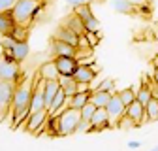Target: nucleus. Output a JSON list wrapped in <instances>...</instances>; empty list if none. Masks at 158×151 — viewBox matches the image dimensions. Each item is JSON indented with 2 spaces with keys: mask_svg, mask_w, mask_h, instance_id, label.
Returning a JSON list of instances; mask_svg holds the SVG:
<instances>
[{
  "mask_svg": "<svg viewBox=\"0 0 158 151\" xmlns=\"http://www.w3.org/2000/svg\"><path fill=\"white\" fill-rule=\"evenodd\" d=\"M36 78H38V72L28 74V76L19 80L17 85H15L13 100H11V115H13L15 121L11 123V128H17L19 123H21L25 117H28V106H30V100H32Z\"/></svg>",
  "mask_w": 158,
  "mask_h": 151,
  "instance_id": "f257e3e1",
  "label": "nucleus"
},
{
  "mask_svg": "<svg viewBox=\"0 0 158 151\" xmlns=\"http://www.w3.org/2000/svg\"><path fill=\"white\" fill-rule=\"evenodd\" d=\"M42 8V0H17L11 13L19 27H30L36 13Z\"/></svg>",
  "mask_w": 158,
  "mask_h": 151,
  "instance_id": "f03ea898",
  "label": "nucleus"
},
{
  "mask_svg": "<svg viewBox=\"0 0 158 151\" xmlns=\"http://www.w3.org/2000/svg\"><path fill=\"white\" fill-rule=\"evenodd\" d=\"M58 117V136H70L75 134V128L81 121V111L75 108H66Z\"/></svg>",
  "mask_w": 158,
  "mask_h": 151,
  "instance_id": "7ed1b4c3",
  "label": "nucleus"
},
{
  "mask_svg": "<svg viewBox=\"0 0 158 151\" xmlns=\"http://www.w3.org/2000/svg\"><path fill=\"white\" fill-rule=\"evenodd\" d=\"M17 83L0 80V121H4L11 113V100H13V91Z\"/></svg>",
  "mask_w": 158,
  "mask_h": 151,
  "instance_id": "20e7f679",
  "label": "nucleus"
},
{
  "mask_svg": "<svg viewBox=\"0 0 158 151\" xmlns=\"http://www.w3.org/2000/svg\"><path fill=\"white\" fill-rule=\"evenodd\" d=\"M0 80H6L11 83H17L21 80V68H19V63L15 59H10V57H0Z\"/></svg>",
  "mask_w": 158,
  "mask_h": 151,
  "instance_id": "39448f33",
  "label": "nucleus"
},
{
  "mask_svg": "<svg viewBox=\"0 0 158 151\" xmlns=\"http://www.w3.org/2000/svg\"><path fill=\"white\" fill-rule=\"evenodd\" d=\"M106 110H107V115H109V127H111V128H117L118 119H121L124 113H126V104L121 100L118 93H115L113 97H111V100L107 102Z\"/></svg>",
  "mask_w": 158,
  "mask_h": 151,
  "instance_id": "423d86ee",
  "label": "nucleus"
},
{
  "mask_svg": "<svg viewBox=\"0 0 158 151\" xmlns=\"http://www.w3.org/2000/svg\"><path fill=\"white\" fill-rule=\"evenodd\" d=\"M49 123V110L44 108V110H38L34 113H30V115L27 117V130L28 132H40L44 130V127Z\"/></svg>",
  "mask_w": 158,
  "mask_h": 151,
  "instance_id": "0eeeda50",
  "label": "nucleus"
},
{
  "mask_svg": "<svg viewBox=\"0 0 158 151\" xmlns=\"http://www.w3.org/2000/svg\"><path fill=\"white\" fill-rule=\"evenodd\" d=\"M73 11L79 15V19L83 21V25H85L87 30H100V21H98L96 15L92 13L90 4H81V6L73 8Z\"/></svg>",
  "mask_w": 158,
  "mask_h": 151,
  "instance_id": "6e6552de",
  "label": "nucleus"
},
{
  "mask_svg": "<svg viewBox=\"0 0 158 151\" xmlns=\"http://www.w3.org/2000/svg\"><path fill=\"white\" fill-rule=\"evenodd\" d=\"M75 45L68 44V42H62V40H56V38H51V45H49V51H51V57H75Z\"/></svg>",
  "mask_w": 158,
  "mask_h": 151,
  "instance_id": "1a4fd4ad",
  "label": "nucleus"
},
{
  "mask_svg": "<svg viewBox=\"0 0 158 151\" xmlns=\"http://www.w3.org/2000/svg\"><path fill=\"white\" fill-rule=\"evenodd\" d=\"M28 53H30V45H28L27 40H25V42H17L11 49H2V55H4V57L15 59L17 63H23L27 57H28Z\"/></svg>",
  "mask_w": 158,
  "mask_h": 151,
  "instance_id": "9d476101",
  "label": "nucleus"
},
{
  "mask_svg": "<svg viewBox=\"0 0 158 151\" xmlns=\"http://www.w3.org/2000/svg\"><path fill=\"white\" fill-rule=\"evenodd\" d=\"M98 74V68L94 64H79L73 72V80L75 81H83V83H92Z\"/></svg>",
  "mask_w": 158,
  "mask_h": 151,
  "instance_id": "9b49d317",
  "label": "nucleus"
},
{
  "mask_svg": "<svg viewBox=\"0 0 158 151\" xmlns=\"http://www.w3.org/2000/svg\"><path fill=\"white\" fill-rule=\"evenodd\" d=\"M51 38H56V40H62V42H68L72 45L77 47V42H79V34H75L72 28H68L66 25H58L55 30H53V36Z\"/></svg>",
  "mask_w": 158,
  "mask_h": 151,
  "instance_id": "f8f14e48",
  "label": "nucleus"
},
{
  "mask_svg": "<svg viewBox=\"0 0 158 151\" xmlns=\"http://www.w3.org/2000/svg\"><path fill=\"white\" fill-rule=\"evenodd\" d=\"M126 115H130L135 123H137V127L139 125H143V123H147V115H145V106L139 102V100H134L132 104H128L126 106Z\"/></svg>",
  "mask_w": 158,
  "mask_h": 151,
  "instance_id": "ddd939ff",
  "label": "nucleus"
},
{
  "mask_svg": "<svg viewBox=\"0 0 158 151\" xmlns=\"http://www.w3.org/2000/svg\"><path fill=\"white\" fill-rule=\"evenodd\" d=\"M55 63H56V66H58V72H60V74H66V76H73L75 68L79 66V63H77L75 57H66V55L55 57Z\"/></svg>",
  "mask_w": 158,
  "mask_h": 151,
  "instance_id": "4468645a",
  "label": "nucleus"
},
{
  "mask_svg": "<svg viewBox=\"0 0 158 151\" xmlns=\"http://www.w3.org/2000/svg\"><path fill=\"white\" fill-rule=\"evenodd\" d=\"M92 128L94 130H104V128H111L109 127V115H107V110L106 108H96L94 115L90 117Z\"/></svg>",
  "mask_w": 158,
  "mask_h": 151,
  "instance_id": "2eb2a0df",
  "label": "nucleus"
},
{
  "mask_svg": "<svg viewBox=\"0 0 158 151\" xmlns=\"http://www.w3.org/2000/svg\"><path fill=\"white\" fill-rule=\"evenodd\" d=\"M40 76H42L44 80H53V81H58V78H60V72H58V66H56V63H55V59H51V61H47V63H44L42 66H40Z\"/></svg>",
  "mask_w": 158,
  "mask_h": 151,
  "instance_id": "dca6fc26",
  "label": "nucleus"
},
{
  "mask_svg": "<svg viewBox=\"0 0 158 151\" xmlns=\"http://www.w3.org/2000/svg\"><path fill=\"white\" fill-rule=\"evenodd\" d=\"M113 94L109 91H100V89H92L90 94H89V100L96 106V108H106L107 102L111 100Z\"/></svg>",
  "mask_w": 158,
  "mask_h": 151,
  "instance_id": "f3484780",
  "label": "nucleus"
},
{
  "mask_svg": "<svg viewBox=\"0 0 158 151\" xmlns=\"http://www.w3.org/2000/svg\"><path fill=\"white\" fill-rule=\"evenodd\" d=\"M15 27H17V23H15V19H13L11 10L0 13V34H11L15 30Z\"/></svg>",
  "mask_w": 158,
  "mask_h": 151,
  "instance_id": "a211bd4d",
  "label": "nucleus"
},
{
  "mask_svg": "<svg viewBox=\"0 0 158 151\" xmlns=\"http://www.w3.org/2000/svg\"><path fill=\"white\" fill-rule=\"evenodd\" d=\"M62 25H66L68 28H72L75 34H79V36H81V34H85L87 32V28H85V25H83V21H81V19H79V15L73 11V13H70L66 19H64V21H62Z\"/></svg>",
  "mask_w": 158,
  "mask_h": 151,
  "instance_id": "6ab92c4d",
  "label": "nucleus"
},
{
  "mask_svg": "<svg viewBox=\"0 0 158 151\" xmlns=\"http://www.w3.org/2000/svg\"><path fill=\"white\" fill-rule=\"evenodd\" d=\"M58 83H60V87L64 89L66 97H73V94L77 93V81L73 80V76L60 74V78H58Z\"/></svg>",
  "mask_w": 158,
  "mask_h": 151,
  "instance_id": "aec40b11",
  "label": "nucleus"
},
{
  "mask_svg": "<svg viewBox=\"0 0 158 151\" xmlns=\"http://www.w3.org/2000/svg\"><path fill=\"white\" fill-rule=\"evenodd\" d=\"M111 8L117 11V13H123V15H132L135 13V6L130 2V0H111Z\"/></svg>",
  "mask_w": 158,
  "mask_h": 151,
  "instance_id": "412c9836",
  "label": "nucleus"
},
{
  "mask_svg": "<svg viewBox=\"0 0 158 151\" xmlns=\"http://www.w3.org/2000/svg\"><path fill=\"white\" fill-rule=\"evenodd\" d=\"M151 98H152V91L147 83H141L139 87H135V100H139L143 106H147Z\"/></svg>",
  "mask_w": 158,
  "mask_h": 151,
  "instance_id": "4be33fe9",
  "label": "nucleus"
},
{
  "mask_svg": "<svg viewBox=\"0 0 158 151\" xmlns=\"http://www.w3.org/2000/svg\"><path fill=\"white\" fill-rule=\"evenodd\" d=\"M145 115H147V121H158V98L156 97H152L149 104L145 106Z\"/></svg>",
  "mask_w": 158,
  "mask_h": 151,
  "instance_id": "5701e85b",
  "label": "nucleus"
},
{
  "mask_svg": "<svg viewBox=\"0 0 158 151\" xmlns=\"http://www.w3.org/2000/svg\"><path fill=\"white\" fill-rule=\"evenodd\" d=\"M64 100H66V93H64V89L60 87L56 91V94H55V98H53V102H51V106H49V115H53V113L60 108L62 104H64Z\"/></svg>",
  "mask_w": 158,
  "mask_h": 151,
  "instance_id": "b1692460",
  "label": "nucleus"
},
{
  "mask_svg": "<svg viewBox=\"0 0 158 151\" xmlns=\"http://www.w3.org/2000/svg\"><path fill=\"white\" fill-rule=\"evenodd\" d=\"M89 93H75L73 97H72V102H70V108H75V110H81L87 102H89Z\"/></svg>",
  "mask_w": 158,
  "mask_h": 151,
  "instance_id": "393cba45",
  "label": "nucleus"
},
{
  "mask_svg": "<svg viewBox=\"0 0 158 151\" xmlns=\"http://www.w3.org/2000/svg\"><path fill=\"white\" fill-rule=\"evenodd\" d=\"M118 97H121V100L128 106V104H132V102L135 100V89H134V87L121 89V91H118Z\"/></svg>",
  "mask_w": 158,
  "mask_h": 151,
  "instance_id": "a878e982",
  "label": "nucleus"
},
{
  "mask_svg": "<svg viewBox=\"0 0 158 151\" xmlns=\"http://www.w3.org/2000/svg\"><path fill=\"white\" fill-rule=\"evenodd\" d=\"M135 127H137V123H135L130 115H126V113H124V115L118 119V123H117V128H121V130H128V128H135Z\"/></svg>",
  "mask_w": 158,
  "mask_h": 151,
  "instance_id": "bb28decb",
  "label": "nucleus"
},
{
  "mask_svg": "<svg viewBox=\"0 0 158 151\" xmlns=\"http://www.w3.org/2000/svg\"><path fill=\"white\" fill-rule=\"evenodd\" d=\"M11 36L15 38L17 42H25V40H28V27H15V30L11 32Z\"/></svg>",
  "mask_w": 158,
  "mask_h": 151,
  "instance_id": "cd10ccee",
  "label": "nucleus"
},
{
  "mask_svg": "<svg viewBox=\"0 0 158 151\" xmlns=\"http://www.w3.org/2000/svg\"><path fill=\"white\" fill-rule=\"evenodd\" d=\"M79 111H81V119H87V121H90V117L94 115V111H96V106L89 100L81 110H79Z\"/></svg>",
  "mask_w": 158,
  "mask_h": 151,
  "instance_id": "c85d7f7f",
  "label": "nucleus"
},
{
  "mask_svg": "<svg viewBox=\"0 0 158 151\" xmlns=\"http://www.w3.org/2000/svg\"><path fill=\"white\" fill-rule=\"evenodd\" d=\"M94 128H92V123L90 121H87V119H81L79 121V125H77V128H75V134H87V132H92Z\"/></svg>",
  "mask_w": 158,
  "mask_h": 151,
  "instance_id": "c756f323",
  "label": "nucleus"
},
{
  "mask_svg": "<svg viewBox=\"0 0 158 151\" xmlns=\"http://www.w3.org/2000/svg\"><path fill=\"white\" fill-rule=\"evenodd\" d=\"M85 36H87V40H89V45H90V47H96L98 42H100V30H87Z\"/></svg>",
  "mask_w": 158,
  "mask_h": 151,
  "instance_id": "7c9ffc66",
  "label": "nucleus"
},
{
  "mask_svg": "<svg viewBox=\"0 0 158 151\" xmlns=\"http://www.w3.org/2000/svg\"><path fill=\"white\" fill-rule=\"evenodd\" d=\"M15 44H17V40L11 34H2V40H0V47L2 49H11Z\"/></svg>",
  "mask_w": 158,
  "mask_h": 151,
  "instance_id": "2f4dec72",
  "label": "nucleus"
},
{
  "mask_svg": "<svg viewBox=\"0 0 158 151\" xmlns=\"http://www.w3.org/2000/svg\"><path fill=\"white\" fill-rule=\"evenodd\" d=\"M96 89H100V91H109L111 94H115L117 91H115V80H111V78H107V80H104V81H100V85H98Z\"/></svg>",
  "mask_w": 158,
  "mask_h": 151,
  "instance_id": "473e14b6",
  "label": "nucleus"
},
{
  "mask_svg": "<svg viewBox=\"0 0 158 151\" xmlns=\"http://www.w3.org/2000/svg\"><path fill=\"white\" fill-rule=\"evenodd\" d=\"M15 4H17V0H0V13H2V11H10V10H13Z\"/></svg>",
  "mask_w": 158,
  "mask_h": 151,
  "instance_id": "72a5a7b5",
  "label": "nucleus"
},
{
  "mask_svg": "<svg viewBox=\"0 0 158 151\" xmlns=\"http://www.w3.org/2000/svg\"><path fill=\"white\" fill-rule=\"evenodd\" d=\"M64 2L70 8H77V6H81V4H90V0H64Z\"/></svg>",
  "mask_w": 158,
  "mask_h": 151,
  "instance_id": "f704fd0d",
  "label": "nucleus"
},
{
  "mask_svg": "<svg viewBox=\"0 0 158 151\" xmlns=\"http://www.w3.org/2000/svg\"><path fill=\"white\" fill-rule=\"evenodd\" d=\"M130 2H132L135 8H141V6H145V4L149 2V0H130Z\"/></svg>",
  "mask_w": 158,
  "mask_h": 151,
  "instance_id": "c9c22d12",
  "label": "nucleus"
},
{
  "mask_svg": "<svg viewBox=\"0 0 158 151\" xmlns=\"http://www.w3.org/2000/svg\"><path fill=\"white\" fill-rule=\"evenodd\" d=\"M128 147L137 149V147H141V142H137V140H130V142H128Z\"/></svg>",
  "mask_w": 158,
  "mask_h": 151,
  "instance_id": "e433bc0d",
  "label": "nucleus"
},
{
  "mask_svg": "<svg viewBox=\"0 0 158 151\" xmlns=\"http://www.w3.org/2000/svg\"><path fill=\"white\" fill-rule=\"evenodd\" d=\"M151 78H152L154 81H158V68H154V72L151 74Z\"/></svg>",
  "mask_w": 158,
  "mask_h": 151,
  "instance_id": "4c0bfd02",
  "label": "nucleus"
},
{
  "mask_svg": "<svg viewBox=\"0 0 158 151\" xmlns=\"http://www.w3.org/2000/svg\"><path fill=\"white\" fill-rule=\"evenodd\" d=\"M152 66H154V68H158V55H156L154 59H152Z\"/></svg>",
  "mask_w": 158,
  "mask_h": 151,
  "instance_id": "58836bf2",
  "label": "nucleus"
},
{
  "mask_svg": "<svg viewBox=\"0 0 158 151\" xmlns=\"http://www.w3.org/2000/svg\"><path fill=\"white\" fill-rule=\"evenodd\" d=\"M154 149H156V151H158V145H156V147H154Z\"/></svg>",
  "mask_w": 158,
  "mask_h": 151,
  "instance_id": "ea45409f",
  "label": "nucleus"
}]
</instances>
